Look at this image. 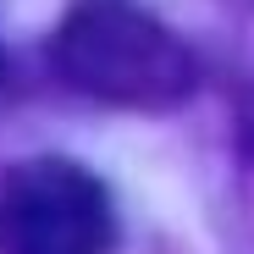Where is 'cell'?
<instances>
[{
	"label": "cell",
	"instance_id": "2",
	"mask_svg": "<svg viewBox=\"0 0 254 254\" xmlns=\"http://www.w3.org/2000/svg\"><path fill=\"white\" fill-rule=\"evenodd\" d=\"M116 210L94 172L39 155L0 172V254H111Z\"/></svg>",
	"mask_w": 254,
	"mask_h": 254
},
{
	"label": "cell",
	"instance_id": "1",
	"mask_svg": "<svg viewBox=\"0 0 254 254\" xmlns=\"http://www.w3.org/2000/svg\"><path fill=\"white\" fill-rule=\"evenodd\" d=\"M50 66L66 89L122 111H172L199 83L193 50L138 0H77L50 39Z\"/></svg>",
	"mask_w": 254,
	"mask_h": 254
}]
</instances>
